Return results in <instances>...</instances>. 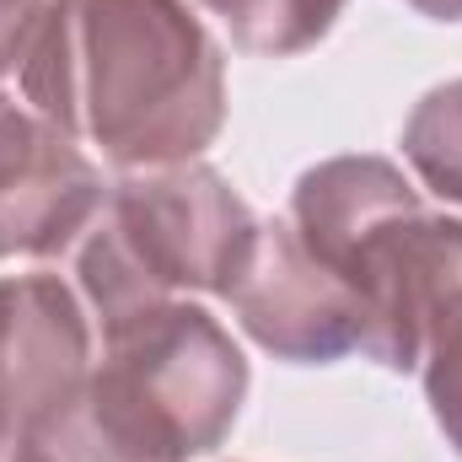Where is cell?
Masks as SVG:
<instances>
[{
    "label": "cell",
    "mask_w": 462,
    "mask_h": 462,
    "mask_svg": "<svg viewBox=\"0 0 462 462\" xmlns=\"http://www.w3.org/2000/svg\"><path fill=\"white\" fill-rule=\"evenodd\" d=\"M16 81L124 172L199 162L226 124V54L189 0H43Z\"/></svg>",
    "instance_id": "6da1fadb"
},
{
    "label": "cell",
    "mask_w": 462,
    "mask_h": 462,
    "mask_svg": "<svg viewBox=\"0 0 462 462\" xmlns=\"http://www.w3.org/2000/svg\"><path fill=\"white\" fill-rule=\"evenodd\" d=\"M247 355L189 296L103 328L76 462H194L226 447L247 403Z\"/></svg>",
    "instance_id": "7a4b0ae2"
},
{
    "label": "cell",
    "mask_w": 462,
    "mask_h": 462,
    "mask_svg": "<svg viewBox=\"0 0 462 462\" xmlns=\"http://www.w3.org/2000/svg\"><path fill=\"white\" fill-rule=\"evenodd\" d=\"M258 221L263 216H253V205L210 162L129 172L108 189L103 216L81 236V301L97 328H108L189 291L226 296Z\"/></svg>",
    "instance_id": "3957f363"
},
{
    "label": "cell",
    "mask_w": 462,
    "mask_h": 462,
    "mask_svg": "<svg viewBox=\"0 0 462 462\" xmlns=\"http://www.w3.org/2000/svg\"><path fill=\"white\" fill-rule=\"evenodd\" d=\"M425 199L387 156H328L296 178L291 226L360 301V355L382 371H414V274Z\"/></svg>",
    "instance_id": "277c9868"
},
{
    "label": "cell",
    "mask_w": 462,
    "mask_h": 462,
    "mask_svg": "<svg viewBox=\"0 0 462 462\" xmlns=\"http://www.w3.org/2000/svg\"><path fill=\"white\" fill-rule=\"evenodd\" d=\"M92 318L60 274L0 280V420L76 462L92 382Z\"/></svg>",
    "instance_id": "5b68a950"
},
{
    "label": "cell",
    "mask_w": 462,
    "mask_h": 462,
    "mask_svg": "<svg viewBox=\"0 0 462 462\" xmlns=\"http://www.w3.org/2000/svg\"><path fill=\"white\" fill-rule=\"evenodd\" d=\"M221 301L242 323V334L274 360L334 365L349 349H360L355 291L296 236L291 216L258 221V236Z\"/></svg>",
    "instance_id": "8992f818"
},
{
    "label": "cell",
    "mask_w": 462,
    "mask_h": 462,
    "mask_svg": "<svg viewBox=\"0 0 462 462\" xmlns=\"http://www.w3.org/2000/svg\"><path fill=\"white\" fill-rule=\"evenodd\" d=\"M108 189L70 134L0 92V258L70 253L103 216Z\"/></svg>",
    "instance_id": "52a82bcc"
},
{
    "label": "cell",
    "mask_w": 462,
    "mask_h": 462,
    "mask_svg": "<svg viewBox=\"0 0 462 462\" xmlns=\"http://www.w3.org/2000/svg\"><path fill=\"white\" fill-rule=\"evenodd\" d=\"M414 371L425 382V403L462 457V221L430 216L420 236V274H414Z\"/></svg>",
    "instance_id": "ba28073f"
},
{
    "label": "cell",
    "mask_w": 462,
    "mask_h": 462,
    "mask_svg": "<svg viewBox=\"0 0 462 462\" xmlns=\"http://www.w3.org/2000/svg\"><path fill=\"white\" fill-rule=\"evenodd\" d=\"M199 5L226 22L231 43L242 54L291 60V54L318 49L334 32L349 0H199Z\"/></svg>",
    "instance_id": "9c48e42d"
},
{
    "label": "cell",
    "mask_w": 462,
    "mask_h": 462,
    "mask_svg": "<svg viewBox=\"0 0 462 462\" xmlns=\"http://www.w3.org/2000/svg\"><path fill=\"white\" fill-rule=\"evenodd\" d=\"M403 162L430 194L462 205V81H441L414 103L403 118Z\"/></svg>",
    "instance_id": "30bf717a"
},
{
    "label": "cell",
    "mask_w": 462,
    "mask_h": 462,
    "mask_svg": "<svg viewBox=\"0 0 462 462\" xmlns=\"http://www.w3.org/2000/svg\"><path fill=\"white\" fill-rule=\"evenodd\" d=\"M38 11H43V0H0V76H11L22 65Z\"/></svg>",
    "instance_id": "8fae6325"
},
{
    "label": "cell",
    "mask_w": 462,
    "mask_h": 462,
    "mask_svg": "<svg viewBox=\"0 0 462 462\" xmlns=\"http://www.w3.org/2000/svg\"><path fill=\"white\" fill-rule=\"evenodd\" d=\"M0 462H65V457L49 441H38V436H27V430L0 420Z\"/></svg>",
    "instance_id": "7c38bea8"
},
{
    "label": "cell",
    "mask_w": 462,
    "mask_h": 462,
    "mask_svg": "<svg viewBox=\"0 0 462 462\" xmlns=\"http://www.w3.org/2000/svg\"><path fill=\"white\" fill-rule=\"evenodd\" d=\"M403 5H414L430 22H462V0H403Z\"/></svg>",
    "instance_id": "4fadbf2b"
}]
</instances>
